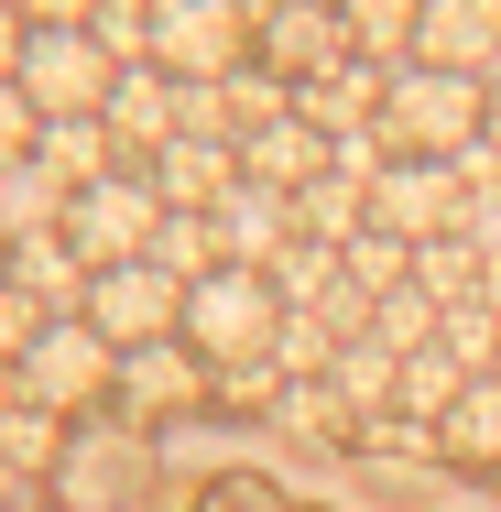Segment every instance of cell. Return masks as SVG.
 Instances as JSON below:
<instances>
[{
	"instance_id": "cell-8",
	"label": "cell",
	"mask_w": 501,
	"mask_h": 512,
	"mask_svg": "<svg viewBox=\"0 0 501 512\" xmlns=\"http://www.w3.org/2000/svg\"><path fill=\"white\" fill-rule=\"evenodd\" d=\"M371 229H393L403 251L469 229V175H458V164H414V153H393V164L371 175Z\"/></svg>"
},
{
	"instance_id": "cell-14",
	"label": "cell",
	"mask_w": 501,
	"mask_h": 512,
	"mask_svg": "<svg viewBox=\"0 0 501 512\" xmlns=\"http://www.w3.org/2000/svg\"><path fill=\"white\" fill-rule=\"evenodd\" d=\"M436 458H447V469H501V371H480V382L447 404V425H436Z\"/></svg>"
},
{
	"instance_id": "cell-16",
	"label": "cell",
	"mask_w": 501,
	"mask_h": 512,
	"mask_svg": "<svg viewBox=\"0 0 501 512\" xmlns=\"http://www.w3.org/2000/svg\"><path fill=\"white\" fill-rule=\"evenodd\" d=\"M327 382H338V404L360 414V425H382V414H393V393H403V360L382 349V338H349V349L327 360Z\"/></svg>"
},
{
	"instance_id": "cell-26",
	"label": "cell",
	"mask_w": 501,
	"mask_h": 512,
	"mask_svg": "<svg viewBox=\"0 0 501 512\" xmlns=\"http://www.w3.org/2000/svg\"><path fill=\"white\" fill-rule=\"evenodd\" d=\"M0 512H33V502H0Z\"/></svg>"
},
{
	"instance_id": "cell-1",
	"label": "cell",
	"mask_w": 501,
	"mask_h": 512,
	"mask_svg": "<svg viewBox=\"0 0 501 512\" xmlns=\"http://www.w3.org/2000/svg\"><path fill=\"white\" fill-rule=\"evenodd\" d=\"M273 338H284V295H273V273L218 262L207 284H186V349L207 360V382H229V371H273Z\"/></svg>"
},
{
	"instance_id": "cell-20",
	"label": "cell",
	"mask_w": 501,
	"mask_h": 512,
	"mask_svg": "<svg viewBox=\"0 0 501 512\" xmlns=\"http://www.w3.org/2000/svg\"><path fill=\"white\" fill-rule=\"evenodd\" d=\"M273 425H295V436H349L360 414L338 404V382H273Z\"/></svg>"
},
{
	"instance_id": "cell-25",
	"label": "cell",
	"mask_w": 501,
	"mask_h": 512,
	"mask_svg": "<svg viewBox=\"0 0 501 512\" xmlns=\"http://www.w3.org/2000/svg\"><path fill=\"white\" fill-rule=\"evenodd\" d=\"M0 273H11V240H0Z\"/></svg>"
},
{
	"instance_id": "cell-6",
	"label": "cell",
	"mask_w": 501,
	"mask_h": 512,
	"mask_svg": "<svg viewBox=\"0 0 501 512\" xmlns=\"http://www.w3.org/2000/svg\"><path fill=\"white\" fill-rule=\"evenodd\" d=\"M33 120H99L109 88H120V66L99 55V33L88 22H66V33H22V77H11Z\"/></svg>"
},
{
	"instance_id": "cell-3",
	"label": "cell",
	"mask_w": 501,
	"mask_h": 512,
	"mask_svg": "<svg viewBox=\"0 0 501 512\" xmlns=\"http://www.w3.org/2000/svg\"><path fill=\"white\" fill-rule=\"evenodd\" d=\"M22 404L33 414H88V404H109L120 393V349H109L88 316H44V338L22 349Z\"/></svg>"
},
{
	"instance_id": "cell-4",
	"label": "cell",
	"mask_w": 501,
	"mask_h": 512,
	"mask_svg": "<svg viewBox=\"0 0 501 512\" xmlns=\"http://www.w3.org/2000/svg\"><path fill=\"white\" fill-rule=\"evenodd\" d=\"M153 66L175 88H218L251 66V0H153Z\"/></svg>"
},
{
	"instance_id": "cell-28",
	"label": "cell",
	"mask_w": 501,
	"mask_h": 512,
	"mask_svg": "<svg viewBox=\"0 0 501 512\" xmlns=\"http://www.w3.org/2000/svg\"><path fill=\"white\" fill-rule=\"evenodd\" d=\"M491 371H501V360H491Z\"/></svg>"
},
{
	"instance_id": "cell-27",
	"label": "cell",
	"mask_w": 501,
	"mask_h": 512,
	"mask_svg": "<svg viewBox=\"0 0 501 512\" xmlns=\"http://www.w3.org/2000/svg\"><path fill=\"white\" fill-rule=\"evenodd\" d=\"M0 11H22V0H0Z\"/></svg>"
},
{
	"instance_id": "cell-12",
	"label": "cell",
	"mask_w": 501,
	"mask_h": 512,
	"mask_svg": "<svg viewBox=\"0 0 501 512\" xmlns=\"http://www.w3.org/2000/svg\"><path fill=\"white\" fill-rule=\"evenodd\" d=\"M240 175H251V186H273V197H305V186L327 175V131H305V120L251 131V142H240Z\"/></svg>"
},
{
	"instance_id": "cell-9",
	"label": "cell",
	"mask_w": 501,
	"mask_h": 512,
	"mask_svg": "<svg viewBox=\"0 0 501 512\" xmlns=\"http://www.w3.org/2000/svg\"><path fill=\"white\" fill-rule=\"evenodd\" d=\"M251 66H273L284 88H316L327 66H349V33H338V0H284L251 22Z\"/></svg>"
},
{
	"instance_id": "cell-13",
	"label": "cell",
	"mask_w": 501,
	"mask_h": 512,
	"mask_svg": "<svg viewBox=\"0 0 501 512\" xmlns=\"http://www.w3.org/2000/svg\"><path fill=\"white\" fill-rule=\"evenodd\" d=\"M197 393H207V360L186 349V338L120 360V404H131V414H175V404H197Z\"/></svg>"
},
{
	"instance_id": "cell-17",
	"label": "cell",
	"mask_w": 501,
	"mask_h": 512,
	"mask_svg": "<svg viewBox=\"0 0 501 512\" xmlns=\"http://www.w3.org/2000/svg\"><path fill=\"white\" fill-rule=\"evenodd\" d=\"M33 164H44V175H55L66 197H77V186H99L109 164H120V153H109V120H44V142H33Z\"/></svg>"
},
{
	"instance_id": "cell-10",
	"label": "cell",
	"mask_w": 501,
	"mask_h": 512,
	"mask_svg": "<svg viewBox=\"0 0 501 512\" xmlns=\"http://www.w3.org/2000/svg\"><path fill=\"white\" fill-rule=\"evenodd\" d=\"M109 153L120 164H153L164 142H186V88L164 77V66H120V88H109Z\"/></svg>"
},
{
	"instance_id": "cell-18",
	"label": "cell",
	"mask_w": 501,
	"mask_h": 512,
	"mask_svg": "<svg viewBox=\"0 0 501 512\" xmlns=\"http://www.w3.org/2000/svg\"><path fill=\"white\" fill-rule=\"evenodd\" d=\"M469 393V371L447 360V349H414L403 360V393H393V414H414V425H447V404Z\"/></svg>"
},
{
	"instance_id": "cell-15",
	"label": "cell",
	"mask_w": 501,
	"mask_h": 512,
	"mask_svg": "<svg viewBox=\"0 0 501 512\" xmlns=\"http://www.w3.org/2000/svg\"><path fill=\"white\" fill-rule=\"evenodd\" d=\"M414 22H425V0H338V33H349V55L360 66H414Z\"/></svg>"
},
{
	"instance_id": "cell-23",
	"label": "cell",
	"mask_w": 501,
	"mask_h": 512,
	"mask_svg": "<svg viewBox=\"0 0 501 512\" xmlns=\"http://www.w3.org/2000/svg\"><path fill=\"white\" fill-rule=\"evenodd\" d=\"M22 33H33V22H22V11H0V77H22Z\"/></svg>"
},
{
	"instance_id": "cell-2",
	"label": "cell",
	"mask_w": 501,
	"mask_h": 512,
	"mask_svg": "<svg viewBox=\"0 0 501 512\" xmlns=\"http://www.w3.org/2000/svg\"><path fill=\"white\" fill-rule=\"evenodd\" d=\"M480 109H491V77L393 66V77H382V142L414 153V164H458V153L480 142Z\"/></svg>"
},
{
	"instance_id": "cell-22",
	"label": "cell",
	"mask_w": 501,
	"mask_h": 512,
	"mask_svg": "<svg viewBox=\"0 0 501 512\" xmlns=\"http://www.w3.org/2000/svg\"><path fill=\"white\" fill-rule=\"evenodd\" d=\"M33 142H44V120H33V99L0 77V164H33Z\"/></svg>"
},
{
	"instance_id": "cell-11",
	"label": "cell",
	"mask_w": 501,
	"mask_h": 512,
	"mask_svg": "<svg viewBox=\"0 0 501 512\" xmlns=\"http://www.w3.org/2000/svg\"><path fill=\"white\" fill-rule=\"evenodd\" d=\"M11 284H22L44 316H77V306H88V262H77V240H66V229L11 240Z\"/></svg>"
},
{
	"instance_id": "cell-24",
	"label": "cell",
	"mask_w": 501,
	"mask_h": 512,
	"mask_svg": "<svg viewBox=\"0 0 501 512\" xmlns=\"http://www.w3.org/2000/svg\"><path fill=\"white\" fill-rule=\"evenodd\" d=\"M480 142L501 153V77H491V109H480Z\"/></svg>"
},
{
	"instance_id": "cell-19",
	"label": "cell",
	"mask_w": 501,
	"mask_h": 512,
	"mask_svg": "<svg viewBox=\"0 0 501 512\" xmlns=\"http://www.w3.org/2000/svg\"><path fill=\"white\" fill-rule=\"evenodd\" d=\"M436 327H447V306H436L425 284H403V295H382V306H371V338H382L393 360H414V349H436Z\"/></svg>"
},
{
	"instance_id": "cell-5",
	"label": "cell",
	"mask_w": 501,
	"mask_h": 512,
	"mask_svg": "<svg viewBox=\"0 0 501 512\" xmlns=\"http://www.w3.org/2000/svg\"><path fill=\"white\" fill-rule=\"evenodd\" d=\"M153 229H164V197H153V175H142V164H109L99 186H77V197H66V240H77V262H88V273L142 262V251H153Z\"/></svg>"
},
{
	"instance_id": "cell-7",
	"label": "cell",
	"mask_w": 501,
	"mask_h": 512,
	"mask_svg": "<svg viewBox=\"0 0 501 512\" xmlns=\"http://www.w3.org/2000/svg\"><path fill=\"white\" fill-rule=\"evenodd\" d=\"M88 327H99L109 349L131 360V349H164V338H186V284L164 273V262H109V273H88Z\"/></svg>"
},
{
	"instance_id": "cell-21",
	"label": "cell",
	"mask_w": 501,
	"mask_h": 512,
	"mask_svg": "<svg viewBox=\"0 0 501 512\" xmlns=\"http://www.w3.org/2000/svg\"><path fill=\"white\" fill-rule=\"evenodd\" d=\"M33 338H44V306L0 273V371H22V349H33Z\"/></svg>"
}]
</instances>
